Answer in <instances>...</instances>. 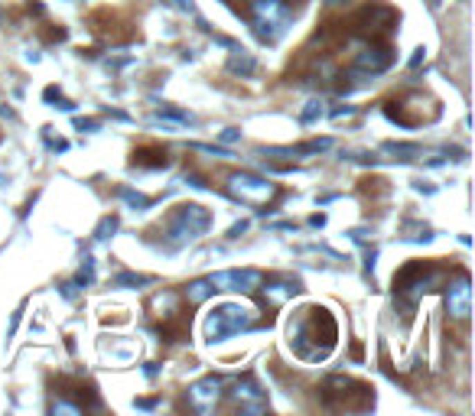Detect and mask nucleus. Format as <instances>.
Returning a JSON list of instances; mask_svg holds the SVG:
<instances>
[{
    "label": "nucleus",
    "mask_w": 475,
    "mask_h": 416,
    "mask_svg": "<svg viewBox=\"0 0 475 416\" xmlns=\"http://www.w3.org/2000/svg\"><path fill=\"white\" fill-rule=\"evenodd\" d=\"M251 30L260 43H277L293 20V10L287 0H251Z\"/></svg>",
    "instance_id": "obj_1"
},
{
    "label": "nucleus",
    "mask_w": 475,
    "mask_h": 416,
    "mask_svg": "<svg viewBox=\"0 0 475 416\" xmlns=\"http://www.w3.org/2000/svg\"><path fill=\"white\" fill-rule=\"evenodd\" d=\"M258 325V312L251 309V306H241V302H222V306H215L212 309V316H208L206 322V335L208 342H225V338H231V335H238V332H248Z\"/></svg>",
    "instance_id": "obj_2"
},
{
    "label": "nucleus",
    "mask_w": 475,
    "mask_h": 416,
    "mask_svg": "<svg viewBox=\"0 0 475 416\" xmlns=\"http://www.w3.org/2000/svg\"><path fill=\"white\" fill-rule=\"evenodd\" d=\"M208 224H212V215L202 205H179L173 218L166 221V228H163V237H166L170 247H186L192 244L195 237L206 235Z\"/></svg>",
    "instance_id": "obj_3"
},
{
    "label": "nucleus",
    "mask_w": 475,
    "mask_h": 416,
    "mask_svg": "<svg viewBox=\"0 0 475 416\" xmlns=\"http://www.w3.org/2000/svg\"><path fill=\"white\" fill-rule=\"evenodd\" d=\"M228 192L235 195L238 202H248V205H267L274 195H277V186L267 179H260L254 172H235L228 179Z\"/></svg>",
    "instance_id": "obj_4"
},
{
    "label": "nucleus",
    "mask_w": 475,
    "mask_h": 416,
    "mask_svg": "<svg viewBox=\"0 0 475 416\" xmlns=\"http://www.w3.org/2000/svg\"><path fill=\"white\" fill-rule=\"evenodd\" d=\"M433 283H436V270L423 267V264H407V267L394 277V287H397L404 302H417L427 289H433Z\"/></svg>",
    "instance_id": "obj_5"
},
{
    "label": "nucleus",
    "mask_w": 475,
    "mask_h": 416,
    "mask_svg": "<svg viewBox=\"0 0 475 416\" xmlns=\"http://www.w3.org/2000/svg\"><path fill=\"white\" fill-rule=\"evenodd\" d=\"M446 309L456 322H465L472 312V287H469V273H459L456 280L446 283Z\"/></svg>",
    "instance_id": "obj_6"
},
{
    "label": "nucleus",
    "mask_w": 475,
    "mask_h": 416,
    "mask_svg": "<svg viewBox=\"0 0 475 416\" xmlns=\"http://www.w3.org/2000/svg\"><path fill=\"white\" fill-rule=\"evenodd\" d=\"M222 387H225V377H218V374H208L202 381H195V384L189 387V404H192V410L212 413L218 406V400H222Z\"/></svg>",
    "instance_id": "obj_7"
},
{
    "label": "nucleus",
    "mask_w": 475,
    "mask_h": 416,
    "mask_svg": "<svg viewBox=\"0 0 475 416\" xmlns=\"http://www.w3.org/2000/svg\"><path fill=\"white\" fill-rule=\"evenodd\" d=\"M208 283L215 289H241V293H254L260 287L258 270H218L208 277Z\"/></svg>",
    "instance_id": "obj_8"
},
{
    "label": "nucleus",
    "mask_w": 475,
    "mask_h": 416,
    "mask_svg": "<svg viewBox=\"0 0 475 416\" xmlns=\"http://www.w3.org/2000/svg\"><path fill=\"white\" fill-rule=\"evenodd\" d=\"M231 400H235L244 413H264V410H267V394L254 384V377H241V381H235Z\"/></svg>",
    "instance_id": "obj_9"
},
{
    "label": "nucleus",
    "mask_w": 475,
    "mask_h": 416,
    "mask_svg": "<svg viewBox=\"0 0 475 416\" xmlns=\"http://www.w3.org/2000/svg\"><path fill=\"white\" fill-rule=\"evenodd\" d=\"M394 62V53H391L388 46H368L361 53L355 55V75H381L388 65Z\"/></svg>",
    "instance_id": "obj_10"
},
{
    "label": "nucleus",
    "mask_w": 475,
    "mask_h": 416,
    "mask_svg": "<svg viewBox=\"0 0 475 416\" xmlns=\"http://www.w3.org/2000/svg\"><path fill=\"white\" fill-rule=\"evenodd\" d=\"M212 283H208V280H195V283H189V287H186V299H189V302H192V306H199V302H206L208 296H212Z\"/></svg>",
    "instance_id": "obj_11"
},
{
    "label": "nucleus",
    "mask_w": 475,
    "mask_h": 416,
    "mask_svg": "<svg viewBox=\"0 0 475 416\" xmlns=\"http://www.w3.org/2000/svg\"><path fill=\"white\" fill-rule=\"evenodd\" d=\"M293 293H296V287H290V283H274V287H264V296H267L274 306H280L283 299H290Z\"/></svg>",
    "instance_id": "obj_12"
},
{
    "label": "nucleus",
    "mask_w": 475,
    "mask_h": 416,
    "mask_svg": "<svg viewBox=\"0 0 475 416\" xmlns=\"http://www.w3.org/2000/svg\"><path fill=\"white\" fill-rule=\"evenodd\" d=\"M228 69H231V72H244V75H248V72H254V59H251L244 49H235V55H231Z\"/></svg>",
    "instance_id": "obj_13"
},
{
    "label": "nucleus",
    "mask_w": 475,
    "mask_h": 416,
    "mask_svg": "<svg viewBox=\"0 0 475 416\" xmlns=\"http://www.w3.org/2000/svg\"><path fill=\"white\" fill-rule=\"evenodd\" d=\"M120 199H124L134 212H147V208H150V199L141 195V192H134V189H120Z\"/></svg>",
    "instance_id": "obj_14"
},
{
    "label": "nucleus",
    "mask_w": 475,
    "mask_h": 416,
    "mask_svg": "<svg viewBox=\"0 0 475 416\" xmlns=\"http://www.w3.org/2000/svg\"><path fill=\"white\" fill-rule=\"evenodd\" d=\"M388 153H397L400 160H411V153H420V147H413V143H388Z\"/></svg>",
    "instance_id": "obj_15"
},
{
    "label": "nucleus",
    "mask_w": 475,
    "mask_h": 416,
    "mask_svg": "<svg viewBox=\"0 0 475 416\" xmlns=\"http://www.w3.org/2000/svg\"><path fill=\"white\" fill-rule=\"evenodd\" d=\"M118 287H143V283H150V277H137V273H120L118 280H114Z\"/></svg>",
    "instance_id": "obj_16"
},
{
    "label": "nucleus",
    "mask_w": 475,
    "mask_h": 416,
    "mask_svg": "<svg viewBox=\"0 0 475 416\" xmlns=\"http://www.w3.org/2000/svg\"><path fill=\"white\" fill-rule=\"evenodd\" d=\"M319 114H323V105H319V101H310V105L303 107L300 120H303V124H310V120H316V118H319Z\"/></svg>",
    "instance_id": "obj_17"
},
{
    "label": "nucleus",
    "mask_w": 475,
    "mask_h": 416,
    "mask_svg": "<svg viewBox=\"0 0 475 416\" xmlns=\"http://www.w3.org/2000/svg\"><path fill=\"white\" fill-rule=\"evenodd\" d=\"M195 150H199V153H212V156H222V160H231V156H235L231 150H222V147H206V143H195Z\"/></svg>",
    "instance_id": "obj_18"
},
{
    "label": "nucleus",
    "mask_w": 475,
    "mask_h": 416,
    "mask_svg": "<svg viewBox=\"0 0 475 416\" xmlns=\"http://www.w3.org/2000/svg\"><path fill=\"white\" fill-rule=\"evenodd\" d=\"M53 413H72V416H78V413H82V406L69 404V400H55V404H53Z\"/></svg>",
    "instance_id": "obj_19"
},
{
    "label": "nucleus",
    "mask_w": 475,
    "mask_h": 416,
    "mask_svg": "<svg viewBox=\"0 0 475 416\" xmlns=\"http://www.w3.org/2000/svg\"><path fill=\"white\" fill-rule=\"evenodd\" d=\"M118 231V218H105V221L98 224V237H111Z\"/></svg>",
    "instance_id": "obj_20"
},
{
    "label": "nucleus",
    "mask_w": 475,
    "mask_h": 416,
    "mask_svg": "<svg viewBox=\"0 0 475 416\" xmlns=\"http://www.w3.org/2000/svg\"><path fill=\"white\" fill-rule=\"evenodd\" d=\"M46 98H49V101H55L53 107H62V111H75V105H72V101H65L62 95H55V88H49V91H46Z\"/></svg>",
    "instance_id": "obj_21"
},
{
    "label": "nucleus",
    "mask_w": 475,
    "mask_h": 416,
    "mask_svg": "<svg viewBox=\"0 0 475 416\" xmlns=\"http://www.w3.org/2000/svg\"><path fill=\"white\" fill-rule=\"evenodd\" d=\"M248 231V221H238V224H231V231H228V237H241Z\"/></svg>",
    "instance_id": "obj_22"
},
{
    "label": "nucleus",
    "mask_w": 475,
    "mask_h": 416,
    "mask_svg": "<svg viewBox=\"0 0 475 416\" xmlns=\"http://www.w3.org/2000/svg\"><path fill=\"white\" fill-rule=\"evenodd\" d=\"M352 114H355V111H352V107H335V111H332V118H335V120H342V118H352Z\"/></svg>",
    "instance_id": "obj_23"
},
{
    "label": "nucleus",
    "mask_w": 475,
    "mask_h": 416,
    "mask_svg": "<svg viewBox=\"0 0 475 416\" xmlns=\"http://www.w3.org/2000/svg\"><path fill=\"white\" fill-rule=\"evenodd\" d=\"M238 137H241V134H238V130H231V127H228V130H222V140H225V143H235Z\"/></svg>",
    "instance_id": "obj_24"
},
{
    "label": "nucleus",
    "mask_w": 475,
    "mask_h": 416,
    "mask_svg": "<svg viewBox=\"0 0 475 416\" xmlns=\"http://www.w3.org/2000/svg\"><path fill=\"white\" fill-rule=\"evenodd\" d=\"M176 7H179V10H186V13H192L195 7H192V0H173Z\"/></svg>",
    "instance_id": "obj_25"
},
{
    "label": "nucleus",
    "mask_w": 475,
    "mask_h": 416,
    "mask_svg": "<svg viewBox=\"0 0 475 416\" xmlns=\"http://www.w3.org/2000/svg\"><path fill=\"white\" fill-rule=\"evenodd\" d=\"M78 130H95V120H78Z\"/></svg>",
    "instance_id": "obj_26"
}]
</instances>
